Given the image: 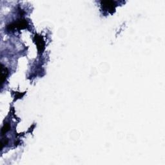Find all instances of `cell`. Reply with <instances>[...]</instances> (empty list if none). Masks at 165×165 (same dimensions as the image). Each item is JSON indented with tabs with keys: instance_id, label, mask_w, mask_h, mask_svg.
I'll use <instances>...</instances> for the list:
<instances>
[{
	"instance_id": "cell-1",
	"label": "cell",
	"mask_w": 165,
	"mask_h": 165,
	"mask_svg": "<svg viewBox=\"0 0 165 165\" xmlns=\"http://www.w3.org/2000/svg\"><path fill=\"white\" fill-rule=\"evenodd\" d=\"M28 27V23L25 19H19L16 22H13L7 25V30L9 31L14 29H25Z\"/></svg>"
},
{
	"instance_id": "cell-6",
	"label": "cell",
	"mask_w": 165,
	"mask_h": 165,
	"mask_svg": "<svg viewBox=\"0 0 165 165\" xmlns=\"http://www.w3.org/2000/svg\"><path fill=\"white\" fill-rule=\"evenodd\" d=\"M8 143H9V139H8L7 138L3 139H2V141H1V150H2L5 146H6V145L8 144Z\"/></svg>"
},
{
	"instance_id": "cell-4",
	"label": "cell",
	"mask_w": 165,
	"mask_h": 165,
	"mask_svg": "<svg viewBox=\"0 0 165 165\" xmlns=\"http://www.w3.org/2000/svg\"><path fill=\"white\" fill-rule=\"evenodd\" d=\"M9 75V70L5 67L2 64V76H1V83L3 84L5 81L6 77Z\"/></svg>"
},
{
	"instance_id": "cell-3",
	"label": "cell",
	"mask_w": 165,
	"mask_h": 165,
	"mask_svg": "<svg viewBox=\"0 0 165 165\" xmlns=\"http://www.w3.org/2000/svg\"><path fill=\"white\" fill-rule=\"evenodd\" d=\"M34 41L37 45L38 51L40 52V53H42L45 49V42L43 39V37L41 36L36 35L34 39Z\"/></svg>"
},
{
	"instance_id": "cell-5",
	"label": "cell",
	"mask_w": 165,
	"mask_h": 165,
	"mask_svg": "<svg viewBox=\"0 0 165 165\" xmlns=\"http://www.w3.org/2000/svg\"><path fill=\"white\" fill-rule=\"evenodd\" d=\"M10 129V126L9 124L8 123L4 124L3 127L2 128V134L3 136L4 134H5V133H6L8 131H9Z\"/></svg>"
},
{
	"instance_id": "cell-2",
	"label": "cell",
	"mask_w": 165,
	"mask_h": 165,
	"mask_svg": "<svg viewBox=\"0 0 165 165\" xmlns=\"http://www.w3.org/2000/svg\"><path fill=\"white\" fill-rule=\"evenodd\" d=\"M101 5L103 9L110 13H113L115 10L116 4L114 2L112 1H101Z\"/></svg>"
}]
</instances>
